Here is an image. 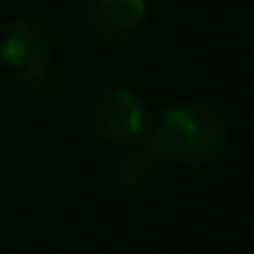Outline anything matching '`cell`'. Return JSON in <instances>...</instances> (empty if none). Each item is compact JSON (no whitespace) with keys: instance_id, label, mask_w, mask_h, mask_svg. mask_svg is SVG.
<instances>
[{"instance_id":"obj_5","label":"cell","mask_w":254,"mask_h":254,"mask_svg":"<svg viewBox=\"0 0 254 254\" xmlns=\"http://www.w3.org/2000/svg\"><path fill=\"white\" fill-rule=\"evenodd\" d=\"M148 171H151V155L148 151H126L116 164V174H119V184L123 187H142L148 180Z\"/></svg>"},{"instance_id":"obj_4","label":"cell","mask_w":254,"mask_h":254,"mask_svg":"<svg viewBox=\"0 0 254 254\" xmlns=\"http://www.w3.org/2000/svg\"><path fill=\"white\" fill-rule=\"evenodd\" d=\"M84 19L103 39H126L142 29L148 0H81Z\"/></svg>"},{"instance_id":"obj_2","label":"cell","mask_w":254,"mask_h":254,"mask_svg":"<svg viewBox=\"0 0 254 254\" xmlns=\"http://www.w3.org/2000/svg\"><path fill=\"white\" fill-rule=\"evenodd\" d=\"M0 62L19 81L39 84L52 68V45L32 19H13L0 29Z\"/></svg>"},{"instance_id":"obj_3","label":"cell","mask_w":254,"mask_h":254,"mask_svg":"<svg viewBox=\"0 0 254 254\" xmlns=\"http://www.w3.org/2000/svg\"><path fill=\"white\" fill-rule=\"evenodd\" d=\"M93 129L110 145H129L145 132V103L132 87H106L93 103Z\"/></svg>"},{"instance_id":"obj_1","label":"cell","mask_w":254,"mask_h":254,"mask_svg":"<svg viewBox=\"0 0 254 254\" xmlns=\"http://www.w3.org/2000/svg\"><path fill=\"white\" fill-rule=\"evenodd\" d=\"M225 148V123L216 110L196 100L171 103L151 119L148 126V145L145 151L151 161L196 168L209 164Z\"/></svg>"}]
</instances>
